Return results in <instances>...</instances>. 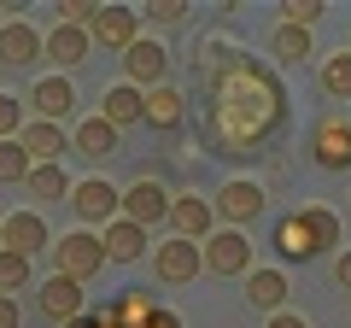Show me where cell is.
I'll list each match as a JSON object with an SVG mask.
<instances>
[{"instance_id":"d6a6232c","label":"cell","mask_w":351,"mask_h":328,"mask_svg":"<svg viewBox=\"0 0 351 328\" xmlns=\"http://www.w3.org/2000/svg\"><path fill=\"white\" fill-rule=\"evenodd\" d=\"M18 124H24V106L12 94H0V141H18Z\"/></svg>"},{"instance_id":"8d00e7d4","label":"cell","mask_w":351,"mask_h":328,"mask_svg":"<svg viewBox=\"0 0 351 328\" xmlns=\"http://www.w3.org/2000/svg\"><path fill=\"white\" fill-rule=\"evenodd\" d=\"M269 328H311V323H304V316H287V311H281V316H269Z\"/></svg>"},{"instance_id":"83f0119b","label":"cell","mask_w":351,"mask_h":328,"mask_svg":"<svg viewBox=\"0 0 351 328\" xmlns=\"http://www.w3.org/2000/svg\"><path fill=\"white\" fill-rule=\"evenodd\" d=\"M29 152H24V141H0V182H29Z\"/></svg>"},{"instance_id":"f1b7e54d","label":"cell","mask_w":351,"mask_h":328,"mask_svg":"<svg viewBox=\"0 0 351 328\" xmlns=\"http://www.w3.org/2000/svg\"><path fill=\"white\" fill-rule=\"evenodd\" d=\"M304 223H311V235H316V246H322V253L339 240V217L328 211V205H304Z\"/></svg>"},{"instance_id":"7a4b0ae2","label":"cell","mask_w":351,"mask_h":328,"mask_svg":"<svg viewBox=\"0 0 351 328\" xmlns=\"http://www.w3.org/2000/svg\"><path fill=\"white\" fill-rule=\"evenodd\" d=\"M53 258H59V276H71V281H94L106 270V246H100V235H88V229L53 240Z\"/></svg>"},{"instance_id":"9a60e30c","label":"cell","mask_w":351,"mask_h":328,"mask_svg":"<svg viewBox=\"0 0 351 328\" xmlns=\"http://www.w3.org/2000/svg\"><path fill=\"white\" fill-rule=\"evenodd\" d=\"M47 59V41L18 18V24H0V65H36Z\"/></svg>"},{"instance_id":"8992f818","label":"cell","mask_w":351,"mask_h":328,"mask_svg":"<svg viewBox=\"0 0 351 328\" xmlns=\"http://www.w3.org/2000/svg\"><path fill=\"white\" fill-rule=\"evenodd\" d=\"M71 205H76V217H82V223H112L117 205H123V194H117L112 182L88 176V182H76V188H71Z\"/></svg>"},{"instance_id":"9c48e42d","label":"cell","mask_w":351,"mask_h":328,"mask_svg":"<svg viewBox=\"0 0 351 328\" xmlns=\"http://www.w3.org/2000/svg\"><path fill=\"white\" fill-rule=\"evenodd\" d=\"M217 211L228 217V229L252 223V217L263 211V188H258L252 176H234V182H223V188H217Z\"/></svg>"},{"instance_id":"4fadbf2b","label":"cell","mask_w":351,"mask_h":328,"mask_svg":"<svg viewBox=\"0 0 351 328\" xmlns=\"http://www.w3.org/2000/svg\"><path fill=\"white\" fill-rule=\"evenodd\" d=\"M47 240H53V235H47V223H41L36 211H12V217H6V240H0V246L18 253V258H36Z\"/></svg>"},{"instance_id":"e0dca14e","label":"cell","mask_w":351,"mask_h":328,"mask_svg":"<svg viewBox=\"0 0 351 328\" xmlns=\"http://www.w3.org/2000/svg\"><path fill=\"white\" fill-rule=\"evenodd\" d=\"M29 106L41 112V124H59V117L76 106V89H71V76H41V82H36V94H29Z\"/></svg>"},{"instance_id":"d4e9b609","label":"cell","mask_w":351,"mask_h":328,"mask_svg":"<svg viewBox=\"0 0 351 328\" xmlns=\"http://www.w3.org/2000/svg\"><path fill=\"white\" fill-rule=\"evenodd\" d=\"M269 53H276L281 65H304V53H311V30H299V24H276Z\"/></svg>"},{"instance_id":"2e32d148","label":"cell","mask_w":351,"mask_h":328,"mask_svg":"<svg viewBox=\"0 0 351 328\" xmlns=\"http://www.w3.org/2000/svg\"><path fill=\"white\" fill-rule=\"evenodd\" d=\"M88 47H94V36H88V30H76V24H59V30L47 36V59L59 65V76L76 71V65L88 59Z\"/></svg>"},{"instance_id":"ac0fdd59","label":"cell","mask_w":351,"mask_h":328,"mask_svg":"<svg viewBox=\"0 0 351 328\" xmlns=\"http://www.w3.org/2000/svg\"><path fill=\"white\" fill-rule=\"evenodd\" d=\"M170 229H176V240H205L211 235V205H205L199 194H182V200L170 205Z\"/></svg>"},{"instance_id":"cb8c5ba5","label":"cell","mask_w":351,"mask_h":328,"mask_svg":"<svg viewBox=\"0 0 351 328\" xmlns=\"http://www.w3.org/2000/svg\"><path fill=\"white\" fill-rule=\"evenodd\" d=\"M76 152H82V159H106V152H117V129L106 124V117H88V124L76 129Z\"/></svg>"},{"instance_id":"4dcf8cb0","label":"cell","mask_w":351,"mask_h":328,"mask_svg":"<svg viewBox=\"0 0 351 328\" xmlns=\"http://www.w3.org/2000/svg\"><path fill=\"white\" fill-rule=\"evenodd\" d=\"M316 18H322V0H281V24H299V30H311Z\"/></svg>"},{"instance_id":"74e56055","label":"cell","mask_w":351,"mask_h":328,"mask_svg":"<svg viewBox=\"0 0 351 328\" xmlns=\"http://www.w3.org/2000/svg\"><path fill=\"white\" fill-rule=\"evenodd\" d=\"M0 240H6V217H0Z\"/></svg>"},{"instance_id":"30bf717a","label":"cell","mask_w":351,"mask_h":328,"mask_svg":"<svg viewBox=\"0 0 351 328\" xmlns=\"http://www.w3.org/2000/svg\"><path fill=\"white\" fill-rule=\"evenodd\" d=\"M100 117L112 129H129V124H147V89H135V82H112L106 89V106Z\"/></svg>"},{"instance_id":"d590c367","label":"cell","mask_w":351,"mask_h":328,"mask_svg":"<svg viewBox=\"0 0 351 328\" xmlns=\"http://www.w3.org/2000/svg\"><path fill=\"white\" fill-rule=\"evenodd\" d=\"M71 328H112V316H106V311H100V316H76Z\"/></svg>"},{"instance_id":"44dd1931","label":"cell","mask_w":351,"mask_h":328,"mask_svg":"<svg viewBox=\"0 0 351 328\" xmlns=\"http://www.w3.org/2000/svg\"><path fill=\"white\" fill-rule=\"evenodd\" d=\"M123 65H129V82H135V89H158L164 82V47L158 41H135V47L123 53Z\"/></svg>"},{"instance_id":"7c38bea8","label":"cell","mask_w":351,"mask_h":328,"mask_svg":"<svg viewBox=\"0 0 351 328\" xmlns=\"http://www.w3.org/2000/svg\"><path fill=\"white\" fill-rule=\"evenodd\" d=\"M276 253L287 258V264H304V258H316L322 246H316V235H311V223H304V211H287L276 223Z\"/></svg>"},{"instance_id":"3957f363","label":"cell","mask_w":351,"mask_h":328,"mask_svg":"<svg viewBox=\"0 0 351 328\" xmlns=\"http://www.w3.org/2000/svg\"><path fill=\"white\" fill-rule=\"evenodd\" d=\"M205 270L211 276H252V240L240 229H217L205 240Z\"/></svg>"},{"instance_id":"f35d334b","label":"cell","mask_w":351,"mask_h":328,"mask_svg":"<svg viewBox=\"0 0 351 328\" xmlns=\"http://www.w3.org/2000/svg\"><path fill=\"white\" fill-rule=\"evenodd\" d=\"M0 24H6V18H0Z\"/></svg>"},{"instance_id":"8fae6325","label":"cell","mask_w":351,"mask_h":328,"mask_svg":"<svg viewBox=\"0 0 351 328\" xmlns=\"http://www.w3.org/2000/svg\"><path fill=\"white\" fill-rule=\"evenodd\" d=\"M170 205H176V200L158 188V182H135V188L123 194V217H129V223H141V229H147V223H164Z\"/></svg>"},{"instance_id":"277c9868","label":"cell","mask_w":351,"mask_h":328,"mask_svg":"<svg viewBox=\"0 0 351 328\" xmlns=\"http://www.w3.org/2000/svg\"><path fill=\"white\" fill-rule=\"evenodd\" d=\"M152 270H158V281L182 288V281H193L205 270V246L199 240H164L158 253H152Z\"/></svg>"},{"instance_id":"603a6c76","label":"cell","mask_w":351,"mask_h":328,"mask_svg":"<svg viewBox=\"0 0 351 328\" xmlns=\"http://www.w3.org/2000/svg\"><path fill=\"white\" fill-rule=\"evenodd\" d=\"M164 305H152L147 293H117L112 305H106V316H112V328H152V316H158Z\"/></svg>"},{"instance_id":"836d02e7","label":"cell","mask_w":351,"mask_h":328,"mask_svg":"<svg viewBox=\"0 0 351 328\" xmlns=\"http://www.w3.org/2000/svg\"><path fill=\"white\" fill-rule=\"evenodd\" d=\"M18 323H24V316H18V299H12V293H0V328H18Z\"/></svg>"},{"instance_id":"d6986e66","label":"cell","mask_w":351,"mask_h":328,"mask_svg":"<svg viewBox=\"0 0 351 328\" xmlns=\"http://www.w3.org/2000/svg\"><path fill=\"white\" fill-rule=\"evenodd\" d=\"M18 141H24L29 164H59V152L71 147L64 129H59V124H41V117H36V124H24V135H18Z\"/></svg>"},{"instance_id":"5b68a950","label":"cell","mask_w":351,"mask_h":328,"mask_svg":"<svg viewBox=\"0 0 351 328\" xmlns=\"http://www.w3.org/2000/svg\"><path fill=\"white\" fill-rule=\"evenodd\" d=\"M311 159L322 170H351V124L346 117H322L311 129Z\"/></svg>"},{"instance_id":"4316f807","label":"cell","mask_w":351,"mask_h":328,"mask_svg":"<svg viewBox=\"0 0 351 328\" xmlns=\"http://www.w3.org/2000/svg\"><path fill=\"white\" fill-rule=\"evenodd\" d=\"M322 89L334 94V100H351V47L334 53V59L322 65Z\"/></svg>"},{"instance_id":"ba28073f","label":"cell","mask_w":351,"mask_h":328,"mask_svg":"<svg viewBox=\"0 0 351 328\" xmlns=\"http://www.w3.org/2000/svg\"><path fill=\"white\" fill-rule=\"evenodd\" d=\"M88 36L100 41V47H117V53H129L141 41V18L129 12V6H100V18L88 24Z\"/></svg>"},{"instance_id":"5bb4252c","label":"cell","mask_w":351,"mask_h":328,"mask_svg":"<svg viewBox=\"0 0 351 328\" xmlns=\"http://www.w3.org/2000/svg\"><path fill=\"white\" fill-rule=\"evenodd\" d=\"M100 246H106V258H117V264H135V258H147V229L129 223V217H112L106 235H100Z\"/></svg>"},{"instance_id":"7402d4cb","label":"cell","mask_w":351,"mask_h":328,"mask_svg":"<svg viewBox=\"0 0 351 328\" xmlns=\"http://www.w3.org/2000/svg\"><path fill=\"white\" fill-rule=\"evenodd\" d=\"M182 117H188V100H182V89H176V82L147 89V124H152V129H176Z\"/></svg>"},{"instance_id":"6da1fadb","label":"cell","mask_w":351,"mask_h":328,"mask_svg":"<svg viewBox=\"0 0 351 328\" xmlns=\"http://www.w3.org/2000/svg\"><path fill=\"white\" fill-rule=\"evenodd\" d=\"M193 71H199V129L211 152L258 159L287 129V94H281L276 71L240 53L234 41L205 36L193 47Z\"/></svg>"},{"instance_id":"52a82bcc","label":"cell","mask_w":351,"mask_h":328,"mask_svg":"<svg viewBox=\"0 0 351 328\" xmlns=\"http://www.w3.org/2000/svg\"><path fill=\"white\" fill-rule=\"evenodd\" d=\"M36 305H41V316H47V323H64V328H71L76 316H82V281H71V276L41 281Z\"/></svg>"},{"instance_id":"1f68e13d","label":"cell","mask_w":351,"mask_h":328,"mask_svg":"<svg viewBox=\"0 0 351 328\" xmlns=\"http://www.w3.org/2000/svg\"><path fill=\"white\" fill-rule=\"evenodd\" d=\"M147 18L170 30V24H182V18H188V0H152V6H147Z\"/></svg>"},{"instance_id":"484cf974","label":"cell","mask_w":351,"mask_h":328,"mask_svg":"<svg viewBox=\"0 0 351 328\" xmlns=\"http://www.w3.org/2000/svg\"><path fill=\"white\" fill-rule=\"evenodd\" d=\"M24 188L36 194V200H71V182H64V170H59V164H36Z\"/></svg>"},{"instance_id":"ffe728a7","label":"cell","mask_w":351,"mask_h":328,"mask_svg":"<svg viewBox=\"0 0 351 328\" xmlns=\"http://www.w3.org/2000/svg\"><path fill=\"white\" fill-rule=\"evenodd\" d=\"M246 299H252V311L281 316V305H287V276H281V270H252L246 276Z\"/></svg>"},{"instance_id":"e575fe53","label":"cell","mask_w":351,"mask_h":328,"mask_svg":"<svg viewBox=\"0 0 351 328\" xmlns=\"http://www.w3.org/2000/svg\"><path fill=\"white\" fill-rule=\"evenodd\" d=\"M334 281H339V288H351V253L334 258Z\"/></svg>"},{"instance_id":"f546056e","label":"cell","mask_w":351,"mask_h":328,"mask_svg":"<svg viewBox=\"0 0 351 328\" xmlns=\"http://www.w3.org/2000/svg\"><path fill=\"white\" fill-rule=\"evenodd\" d=\"M12 288H29V258L0 246V293H12Z\"/></svg>"}]
</instances>
